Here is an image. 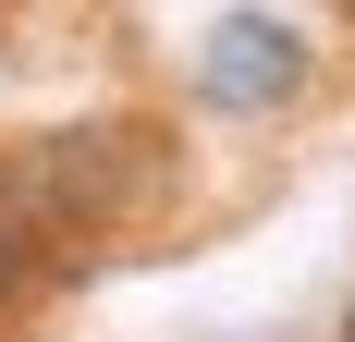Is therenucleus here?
Wrapping results in <instances>:
<instances>
[{
  "label": "nucleus",
  "mask_w": 355,
  "mask_h": 342,
  "mask_svg": "<svg viewBox=\"0 0 355 342\" xmlns=\"http://www.w3.org/2000/svg\"><path fill=\"white\" fill-rule=\"evenodd\" d=\"M196 98L233 110V123H270V110L306 98V73H319V49H306V25L294 12H220L209 37H196Z\"/></svg>",
  "instance_id": "obj_1"
},
{
  "label": "nucleus",
  "mask_w": 355,
  "mask_h": 342,
  "mask_svg": "<svg viewBox=\"0 0 355 342\" xmlns=\"http://www.w3.org/2000/svg\"><path fill=\"white\" fill-rule=\"evenodd\" d=\"M0 37H12V25H0Z\"/></svg>",
  "instance_id": "obj_2"
}]
</instances>
